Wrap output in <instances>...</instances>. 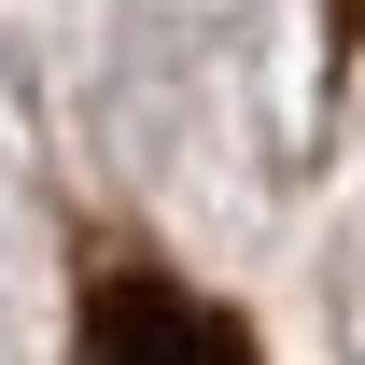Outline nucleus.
I'll use <instances>...</instances> for the list:
<instances>
[{
	"label": "nucleus",
	"mask_w": 365,
	"mask_h": 365,
	"mask_svg": "<svg viewBox=\"0 0 365 365\" xmlns=\"http://www.w3.org/2000/svg\"><path fill=\"white\" fill-rule=\"evenodd\" d=\"M71 365H253V323L225 295L169 281L155 253H98L85 267V351Z\"/></svg>",
	"instance_id": "f257e3e1"
},
{
	"label": "nucleus",
	"mask_w": 365,
	"mask_h": 365,
	"mask_svg": "<svg viewBox=\"0 0 365 365\" xmlns=\"http://www.w3.org/2000/svg\"><path fill=\"white\" fill-rule=\"evenodd\" d=\"M323 56H365V0H323Z\"/></svg>",
	"instance_id": "f03ea898"
}]
</instances>
